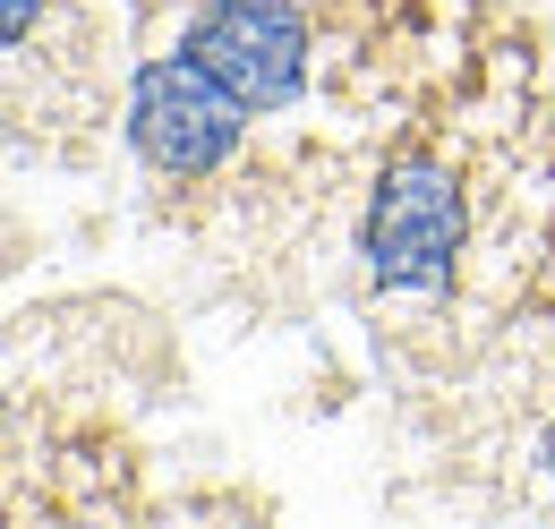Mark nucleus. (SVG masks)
<instances>
[{
    "label": "nucleus",
    "mask_w": 555,
    "mask_h": 529,
    "mask_svg": "<svg viewBox=\"0 0 555 529\" xmlns=\"http://www.w3.org/2000/svg\"><path fill=\"white\" fill-rule=\"evenodd\" d=\"M240 94L214 77L206 61H145L138 86H129V145L163 180H206L214 163L240 145Z\"/></svg>",
    "instance_id": "obj_1"
},
{
    "label": "nucleus",
    "mask_w": 555,
    "mask_h": 529,
    "mask_svg": "<svg viewBox=\"0 0 555 529\" xmlns=\"http://www.w3.org/2000/svg\"><path fill=\"white\" fill-rule=\"evenodd\" d=\"M462 257V189L444 163H393L367 197V273L385 291H444Z\"/></svg>",
    "instance_id": "obj_2"
},
{
    "label": "nucleus",
    "mask_w": 555,
    "mask_h": 529,
    "mask_svg": "<svg viewBox=\"0 0 555 529\" xmlns=\"http://www.w3.org/2000/svg\"><path fill=\"white\" fill-rule=\"evenodd\" d=\"M180 52L206 61L248 112H274V103L299 94V77H308V17H299L291 0H214L206 17L189 26Z\"/></svg>",
    "instance_id": "obj_3"
},
{
    "label": "nucleus",
    "mask_w": 555,
    "mask_h": 529,
    "mask_svg": "<svg viewBox=\"0 0 555 529\" xmlns=\"http://www.w3.org/2000/svg\"><path fill=\"white\" fill-rule=\"evenodd\" d=\"M26 26H35V0H9V43H26Z\"/></svg>",
    "instance_id": "obj_4"
},
{
    "label": "nucleus",
    "mask_w": 555,
    "mask_h": 529,
    "mask_svg": "<svg viewBox=\"0 0 555 529\" xmlns=\"http://www.w3.org/2000/svg\"><path fill=\"white\" fill-rule=\"evenodd\" d=\"M539 462H547V469H555V427H547V444H539Z\"/></svg>",
    "instance_id": "obj_5"
}]
</instances>
